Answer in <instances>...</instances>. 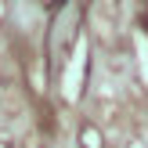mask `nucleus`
<instances>
[]
</instances>
